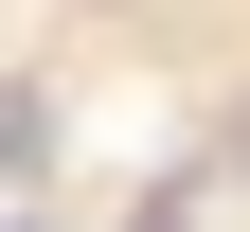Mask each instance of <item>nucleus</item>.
Wrapping results in <instances>:
<instances>
[{"mask_svg": "<svg viewBox=\"0 0 250 232\" xmlns=\"http://www.w3.org/2000/svg\"><path fill=\"white\" fill-rule=\"evenodd\" d=\"M54 143V107H36V89H18V107H0V179H18V161H36Z\"/></svg>", "mask_w": 250, "mask_h": 232, "instance_id": "f257e3e1", "label": "nucleus"}, {"mask_svg": "<svg viewBox=\"0 0 250 232\" xmlns=\"http://www.w3.org/2000/svg\"><path fill=\"white\" fill-rule=\"evenodd\" d=\"M18 232H36V214H18Z\"/></svg>", "mask_w": 250, "mask_h": 232, "instance_id": "f03ea898", "label": "nucleus"}]
</instances>
